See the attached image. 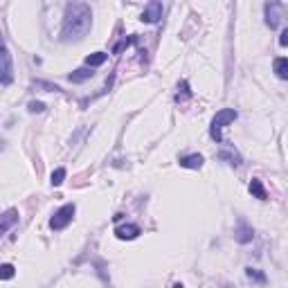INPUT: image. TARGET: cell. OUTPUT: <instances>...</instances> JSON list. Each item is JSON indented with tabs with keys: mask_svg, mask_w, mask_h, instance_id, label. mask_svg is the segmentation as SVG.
I'll return each instance as SVG.
<instances>
[{
	"mask_svg": "<svg viewBox=\"0 0 288 288\" xmlns=\"http://www.w3.org/2000/svg\"><path fill=\"white\" fill-rule=\"evenodd\" d=\"M92 27V11L90 5L86 2H70L65 7L63 27H61V38L65 43L70 41H81Z\"/></svg>",
	"mask_w": 288,
	"mask_h": 288,
	"instance_id": "cell-1",
	"label": "cell"
},
{
	"mask_svg": "<svg viewBox=\"0 0 288 288\" xmlns=\"http://www.w3.org/2000/svg\"><path fill=\"white\" fill-rule=\"evenodd\" d=\"M236 119V111L234 108H223V111H219L216 115H214L212 119V126H209V135H212L216 142H223V126H228V124H232Z\"/></svg>",
	"mask_w": 288,
	"mask_h": 288,
	"instance_id": "cell-2",
	"label": "cell"
},
{
	"mask_svg": "<svg viewBox=\"0 0 288 288\" xmlns=\"http://www.w3.org/2000/svg\"><path fill=\"white\" fill-rule=\"evenodd\" d=\"M14 81V63H11V54L7 50L5 41L0 38V84L9 86Z\"/></svg>",
	"mask_w": 288,
	"mask_h": 288,
	"instance_id": "cell-3",
	"label": "cell"
},
{
	"mask_svg": "<svg viewBox=\"0 0 288 288\" xmlns=\"http://www.w3.org/2000/svg\"><path fill=\"white\" fill-rule=\"evenodd\" d=\"M75 203H68V205H63V207H59L57 212H54V216L50 219V228L52 230H65L70 223H72V216H75Z\"/></svg>",
	"mask_w": 288,
	"mask_h": 288,
	"instance_id": "cell-4",
	"label": "cell"
},
{
	"mask_svg": "<svg viewBox=\"0 0 288 288\" xmlns=\"http://www.w3.org/2000/svg\"><path fill=\"white\" fill-rule=\"evenodd\" d=\"M162 11H165L162 2H158V0H151L149 5L144 7V11H142V21L144 23H158L162 18Z\"/></svg>",
	"mask_w": 288,
	"mask_h": 288,
	"instance_id": "cell-5",
	"label": "cell"
},
{
	"mask_svg": "<svg viewBox=\"0 0 288 288\" xmlns=\"http://www.w3.org/2000/svg\"><path fill=\"white\" fill-rule=\"evenodd\" d=\"M282 5L279 2H266L263 5V14H266V25L270 27V29H275V27L279 25V18H282Z\"/></svg>",
	"mask_w": 288,
	"mask_h": 288,
	"instance_id": "cell-6",
	"label": "cell"
},
{
	"mask_svg": "<svg viewBox=\"0 0 288 288\" xmlns=\"http://www.w3.org/2000/svg\"><path fill=\"white\" fill-rule=\"evenodd\" d=\"M234 239L239 241V243H250V241L255 239V230H252V225L241 219L234 228Z\"/></svg>",
	"mask_w": 288,
	"mask_h": 288,
	"instance_id": "cell-7",
	"label": "cell"
},
{
	"mask_svg": "<svg viewBox=\"0 0 288 288\" xmlns=\"http://www.w3.org/2000/svg\"><path fill=\"white\" fill-rule=\"evenodd\" d=\"M16 223H18V209L11 207V209H7L5 214H0V236L7 234Z\"/></svg>",
	"mask_w": 288,
	"mask_h": 288,
	"instance_id": "cell-8",
	"label": "cell"
},
{
	"mask_svg": "<svg viewBox=\"0 0 288 288\" xmlns=\"http://www.w3.org/2000/svg\"><path fill=\"white\" fill-rule=\"evenodd\" d=\"M115 234H117V239H122V241H131L140 234V228L133 223H126V225H119V228L115 230Z\"/></svg>",
	"mask_w": 288,
	"mask_h": 288,
	"instance_id": "cell-9",
	"label": "cell"
},
{
	"mask_svg": "<svg viewBox=\"0 0 288 288\" xmlns=\"http://www.w3.org/2000/svg\"><path fill=\"white\" fill-rule=\"evenodd\" d=\"M180 167H185V169H201V167H203V155H201V153L182 155V158H180Z\"/></svg>",
	"mask_w": 288,
	"mask_h": 288,
	"instance_id": "cell-10",
	"label": "cell"
},
{
	"mask_svg": "<svg viewBox=\"0 0 288 288\" xmlns=\"http://www.w3.org/2000/svg\"><path fill=\"white\" fill-rule=\"evenodd\" d=\"M250 194L255 198H259V201H266V198H268L266 187H263V182L259 180V178H252V180H250Z\"/></svg>",
	"mask_w": 288,
	"mask_h": 288,
	"instance_id": "cell-11",
	"label": "cell"
},
{
	"mask_svg": "<svg viewBox=\"0 0 288 288\" xmlns=\"http://www.w3.org/2000/svg\"><path fill=\"white\" fill-rule=\"evenodd\" d=\"M90 77H92V68H88V65H86V68L75 70V72L70 75V81H72V84H84V81L90 79Z\"/></svg>",
	"mask_w": 288,
	"mask_h": 288,
	"instance_id": "cell-12",
	"label": "cell"
},
{
	"mask_svg": "<svg viewBox=\"0 0 288 288\" xmlns=\"http://www.w3.org/2000/svg\"><path fill=\"white\" fill-rule=\"evenodd\" d=\"M108 59V54L106 52H95V54H88L86 57V65L88 68H97V65H104Z\"/></svg>",
	"mask_w": 288,
	"mask_h": 288,
	"instance_id": "cell-13",
	"label": "cell"
},
{
	"mask_svg": "<svg viewBox=\"0 0 288 288\" xmlns=\"http://www.w3.org/2000/svg\"><path fill=\"white\" fill-rule=\"evenodd\" d=\"M275 75H277L279 79H288V59L286 57L275 59Z\"/></svg>",
	"mask_w": 288,
	"mask_h": 288,
	"instance_id": "cell-14",
	"label": "cell"
},
{
	"mask_svg": "<svg viewBox=\"0 0 288 288\" xmlns=\"http://www.w3.org/2000/svg\"><path fill=\"white\" fill-rule=\"evenodd\" d=\"M65 176H68V171H65L63 167H59V169H54V171H52V178H50V182H52V187H59V185H63Z\"/></svg>",
	"mask_w": 288,
	"mask_h": 288,
	"instance_id": "cell-15",
	"label": "cell"
},
{
	"mask_svg": "<svg viewBox=\"0 0 288 288\" xmlns=\"http://www.w3.org/2000/svg\"><path fill=\"white\" fill-rule=\"evenodd\" d=\"M246 275H248V279H252V282H257V284H266L268 282L266 275H263L261 270H257V268H246Z\"/></svg>",
	"mask_w": 288,
	"mask_h": 288,
	"instance_id": "cell-16",
	"label": "cell"
},
{
	"mask_svg": "<svg viewBox=\"0 0 288 288\" xmlns=\"http://www.w3.org/2000/svg\"><path fill=\"white\" fill-rule=\"evenodd\" d=\"M16 275V268L11 266V263H2L0 266V279H11Z\"/></svg>",
	"mask_w": 288,
	"mask_h": 288,
	"instance_id": "cell-17",
	"label": "cell"
},
{
	"mask_svg": "<svg viewBox=\"0 0 288 288\" xmlns=\"http://www.w3.org/2000/svg\"><path fill=\"white\" fill-rule=\"evenodd\" d=\"M221 158H223V160H228L230 165H241V158H239V153H232V151H223V153H221Z\"/></svg>",
	"mask_w": 288,
	"mask_h": 288,
	"instance_id": "cell-18",
	"label": "cell"
},
{
	"mask_svg": "<svg viewBox=\"0 0 288 288\" xmlns=\"http://www.w3.org/2000/svg\"><path fill=\"white\" fill-rule=\"evenodd\" d=\"M27 108H29V113H43L45 111V104L43 102H29V106Z\"/></svg>",
	"mask_w": 288,
	"mask_h": 288,
	"instance_id": "cell-19",
	"label": "cell"
},
{
	"mask_svg": "<svg viewBox=\"0 0 288 288\" xmlns=\"http://www.w3.org/2000/svg\"><path fill=\"white\" fill-rule=\"evenodd\" d=\"M279 45H282V48L288 45V29H282V34H279Z\"/></svg>",
	"mask_w": 288,
	"mask_h": 288,
	"instance_id": "cell-20",
	"label": "cell"
},
{
	"mask_svg": "<svg viewBox=\"0 0 288 288\" xmlns=\"http://www.w3.org/2000/svg\"><path fill=\"white\" fill-rule=\"evenodd\" d=\"M38 88H48V90H61L59 86H52V84H45V81H36Z\"/></svg>",
	"mask_w": 288,
	"mask_h": 288,
	"instance_id": "cell-21",
	"label": "cell"
},
{
	"mask_svg": "<svg viewBox=\"0 0 288 288\" xmlns=\"http://www.w3.org/2000/svg\"><path fill=\"white\" fill-rule=\"evenodd\" d=\"M126 45H131V38H124V41H122V43H119L117 48H115V52H122V50H124V48H126Z\"/></svg>",
	"mask_w": 288,
	"mask_h": 288,
	"instance_id": "cell-22",
	"label": "cell"
},
{
	"mask_svg": "<svg viewBox=\"0 0 288 288\" xmlns=\"http://www.w3.org/2000/svg\"><path fill=\"white\" fill-rule=\"evenodd\" d=\"M173 288H185V286H182L180 282H176V284H173Z\"/></svg>",
	"mask_w": 288,
	"mask_h": 288,
	"instance_id": "cell-23",
	"label": "cell"
}]
</instances>
